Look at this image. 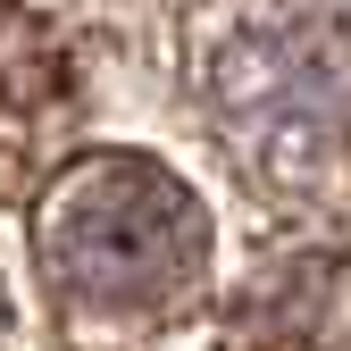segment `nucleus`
<instances>
[{"label":"nucleus","instance_id":"obj_1","mask_svg":"<svg viewBox=\"0 0 351 351\" xmlns=\"http://www.w3.org/2000/svg\"><path fill=\"white\" fill-rule=\"evenodd\" d=\"M34 259L59 301L93 318H151L209 276V209L167 159L84 151L34 201Z\"/></svg>","mask_w":351,"mask_h":351},{"label":"nucleus","instance_id":"obj_2","mask_svg":"<svg viewBox=\"0 0 351 351\" xmlns=\"http://www.w3.org/2000/svg\"><path fill=\"white\" fill-rule=\"evenodd\" d=\"M201 109L226 159L276 201H318L351 176V75L310 25L226 17L201 51Z\"/></svg>","mask_w":351,"mask_h":351},{"label":"nucleus","instance_id":"obj_3","mask_svg":"<svg viewBox=\"0 0 351 351\" xmlns=\"http://www.w3.org/2000/svg\"><path fill=\"white\" fill-rule=\"evenodd\" d=\"M234 351H351V259L293 251L268 259L234 301Z\"/></svg>","mask_w":351,"mask_h":351},{"label":"nucleus","instance_id":"obj_4","mask_svg":"<svg viewBox=\"0 0 351 351\" xmlns=\"http://www.w3.org/2000/svg\"><path fill=\"white\" fill-rule=\"evenodd\" d=\"M326 9H343V17H351V0H326Z\"/></svg>","mask_w":351,"mask_h":351},{"label":"nucleus","instance_id":"obj_5","mask_svg":"<svg viewBox=\"0 0 351 351\" xmlns=\"http://www.w3.org/2000/svg\"><path fill=\"white\" fill-rule=\"evenodd\" d=\"M0 17H9V0H0Z\"/></svg>","mask_w":351,"mask_h":351}]
</instances>
